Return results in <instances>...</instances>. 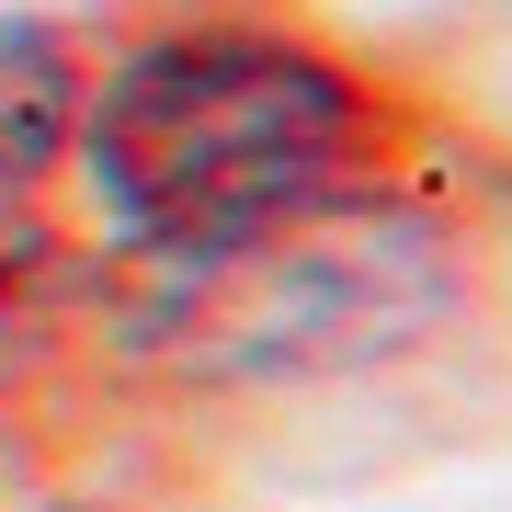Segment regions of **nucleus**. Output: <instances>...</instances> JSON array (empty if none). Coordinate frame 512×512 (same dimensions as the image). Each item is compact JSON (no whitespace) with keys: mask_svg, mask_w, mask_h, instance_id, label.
I'll use <instances>...</instances> for the list:
<instances>
[{"mask_svg":"<svg viewBox=\"0 0 512 512\" xmlns=\"http://www.w3.org/2000/svg\"><path fill=\"white\" fill-rule=\"evenodd\" d=\"M80 137V69L57 23H0V194H35Z\"/></svg>","mask_w":512,"mask_h":512,"instance_id":"3","label":"nucleus"},{"mask_svg":"<svg viewBox=\"0 0 512 512\" xmlns=\"http://www.w3.org/2000/svg\"><path fill=\"white\" fill-rule=\"evenodd\" d=\"M69 160L137 262H183L376 194L387 103L285 23H171L80 92Z\"/></svg>","mask_w":512,"mask_h":512,"instance_id":"1","label":"nucleus"},{"mask_svg":"<svg viewBox=\"0 0 512 512\" xmlns=\"http://www.w3.org/2000/svg\"><path fill=\"white\" fill-rule=\"evenodd\" d=\"M456 251L444 228L353 194L319 217H285L228 251L148 262L137 342L171 353L183 376H319V365H376L456 319Z\"/></svg>","mask_w":512,"mask_h":512,"instance_id":"2","label":"nucleus"}]
</instances>
